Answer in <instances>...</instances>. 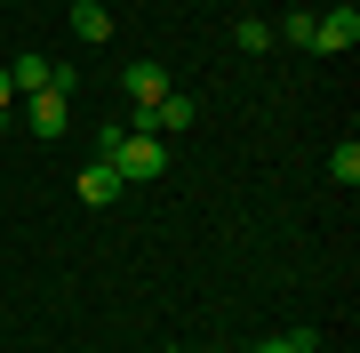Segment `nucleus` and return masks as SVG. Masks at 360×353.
<instances>
[{
	"label": "nucleus",
	"instance_id": "nucleus-1",
	"mask_svg": "<svg viewBox=\"0 0 360 353\" xmlns=\"http://www.w3.org/2000/svg\"><path fill=\"white\" fill-rule=\"evenodd\" d=\"M112 169H120V185H153V177L168 169V144L144 137V129H129V137L112 144Z\"/></svg>",
	"mask_w": 360,
	"mask_h": 353
},
{
	"label": "nucleus",
	"instance_id": "nucleus-2",
	"mask_svg": "<svg viewBox=\"0 0 360 353\" xmlns=\"http://www.w3.org/2000/svg\"><path fill=\"white\" fill-rule=\"evenodd\" d=\"M16 113H25L32 137H65V120H72V89H32V97H16Z\"/></svg>",
	"mask_w": 360,
	"mask_h": 353
},
{
	"label": "nucleus",
	"instance_id": "nucleus-3",
	"mask_svg": "<svg viewBox=\"0 0 360 353\" xmlns=\"http://www.w3.org/2000/svg\"><path fill=\"white\" fill-rule=\"evenodd\" d=\"M352 40H360V8H321L312 16V49L321 56H345Z\"/></svg>",
	"mask_w": 360,
	"mask_h": 353
},
{
	"label": "nucleus",
	"instance_id": "nucleus-4",
	"mask_svg": "<svg viewBox=\"0 0 360 353\" xmlns=\"http://www.w3.org/2000/svg\"><path fill=\"white\" fill-rule=\"evenodd\" d=\"M72 193L89 201V209H104V201H120V193H129V185H120V169H112V161H89V169L72 177Z\"/></svg>",
	"mask_w": 360,
	"mask_h": 353
},
{
	"label": "nucleus",
	"instance_id": "nucleus-5",
	"mask_svg": "<svg viewBox=\"0 0 360 353\" xmlns=\"http://www.w3.org/2000/svg\"><path fill=\"white\" fill-rule=\"evenodd\" d=\"M72 40L80 49H104V40H112V8H104V0H72Z\"/></svg>",
	"mask_w": 360,
	"mask_h": 353
},
{
	"label": "nucleus",
	"instance_id": "nucleus-6",
	"mask_svg": "<svg viewBox=\"0 0 360 353\" xmlns=\"http://www.w3.org/2000/svg\"><path fill=\"white\" fill-rule=\"evenodd\" d=\"M120 80H129V97H136V113H144V105H160V97H168V73L153 65V56H136V65L120 73Z\"/></svg>",
	"mask_w": 360,
	"mask_h": 353
},
{
	"label": "nucleus",
	"instance_id": "nucleus-7",
	"mask_svg": "<svg viewBox=\"0 0 360 353\" xmlns=\"http://www.w3.org/2000/svg\"><path fill=\"white\" fill-rule=\"evenodd\" d=\"M8 80H16V97H32V89H56V65H49V56H16V65H8Z\"/></svg>",
	"mask_w": 360,
	"mask_h": 353
},
{
	"label": "nucleus",
	"instance_id": "nucleus-8",
	"mask_svg": "<svg viewBox=\"0 0 360 353\" xmlns=\"http://www.w3.org/2000/svg\"><path fill=\"white\" fill-rule=\"evenodd\" d=\"M232 40H240V49H257V56H264V49H272V25H264V16H240V25H232Z\"/></svg>",
	"mask_w": 360,
	"mask_h": 353
},
{
	"label": "nucleus",
	"instance_id": "nucleus-9",
	"mask_svg": "<svg viewBox=\"0 0 360 353\" xmlns=\"http://www.w3.org/2000/svg\"><path fill=\"white\" fill-rule=\"evenodd\" d=\"M328 177H345V185H360V144L345 137V144H336V153H328Z\"/></svg>",
	"mask_w": 360,
	"mask_h": 353
},
{
	"label": "nucleus",
	"instance_id": "nucleus-10",
	"mask_svg": "<svg viewBox=\"0 0 360 353\" xmlns=\"http://www.w3.org/2000/svg\"><path fill=\"white\" fill-rule=\"evenodd\" d=\"M281 32H288V49H312V8H296L288 25H281Z\"/></svg>",
	"mask_w": 360,
	"mask_h": 353
},
{
	"label": "nucleus",
	"instance_id": "nucleus-11",
	"mask_svg": "<svg viewBox=\"0 0 360 353\" xmlns=\"http://www.w3.org/2000/svg\"><path fill=\"white\" fill-rule=\"evenodd\" d=\"M0 120H16V80H8V65H0Z\"/></svg>",
	"mask_w": 360,
	"mask_h": 353
},
{
	"label": "nucleus",
	"instance_id": "nucleus-12",
	"mask_svg": "<svg viewBox=\"0 0 360 353\" xmlns=\"http://www.w3.org/2000/svg\"><path fill=\"white\" fill-rule=\"evenodd\" d=\"M304 345H312V337H264L257 353H304Z\"/></svg>",
	"mask_w": 360,
	"mask_h": 353
},
{
	"label": "nucleus",
	"instance_id": "nucleus-13",
	"mask_svg": "<svg viewBox=\"0 0 360 353\" xmlns=\"http://www.w3.org/2000/svg\"><path fill=\"white\" fill-rule=\"evenodd\" d=\"M304 353H328V345H321V337H312V345H304Z\"/></svg>",
	"mask_w": 360,
	"mask_h": 353
},
{
	"label": "nucleus",
	"instance_id": "nucleus-14",
	"mask_svg": "<svg viewBox=\"0 0 360 353\" xmlns=\"http://www.w3.org/2000/svg\"><path fill=\"white\" fill-rule=\"evenodd\" d=\"M168 353H184V345H168Z\"/></svg>",
	"mask_w": 360,
	"mask_h": 353
}]
</instances>
